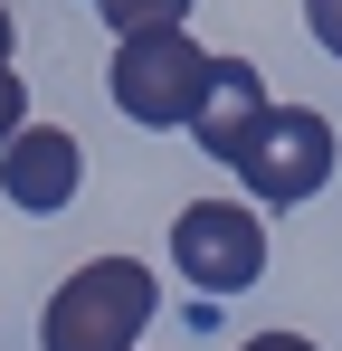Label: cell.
I'll return each mask as SVG.
<instances>
[{
	"label": "cell",
	"instance_id": "1",
	"mask_svg": "<svg viewBox=\"0 0 342 351\" xmlns=\"http://www.w3.org/2000/svg\"><path fill=\"white\" fill-rule=\"evenodd\" d=\"M152 266L143 256H86L38 313V351H133L152 332Z\"/></svg>",
	"mask_w": 342,
	"mask_h": 351
},
{
	"label": "cell",
	"instance_id": "2",
	"mask_svg": "<svg viewBox=\"0 0 342 351\" xmlns=\"http://www.w3.org/2000/svg\"><path fill=\"white\" fill-rule=\"evenodd\" d=\"M200 86H209V48L181 29V19H152V29H114V66H105V95L124 123H190L200 105Z\"/></svg>",
	"mask_w": 342,
	"mask_h": 351
},
{
	"label": "cell",
	"instance_id": "3",
	"mask_svg": "<svg viewBox=\"0 0 342 351\" xmlns=\"http://www.w3.org/2000/svg\"><path fill=\"white\" fill-rule=\"evenodd\" d=\"M333 162H342V133L314 114V105H276V95H266V105H257V123L228 143V171L247 180L266 209L314 199V190L333 180Z\"/></svg>",
	"mask_w": 342,
	"mask_h": 351
},
{
	"label": "cell",
	"instance_id": "4",
	"mask_svg": "<svg viewBox=\"0 0 342 351\" xmlns=\"http://www.w3.org/2000/svg\"><path fill=\"white\" fill-rule=\"evenodd\" d=\"M171 266L200 294H247L266 276V219L238 209V199H190L171 219Z\"/></svg>",
	"mask_w": 342,
	"mask_h": 351
},
{
	"label": "cell",
	"instance_id": "5",
	"mask_svg": "<svg viewBox=\"0 0 342 351\" xmlns=\"http://www.w3.org/2000/svg\"><path fill=\"white\" fill-rule=\"evenodd\" d=\"M76 190H86V143H76V133H57V123H19V133L0 143V199H10V209L57 219Z\"/></svg>",
	"mask_w": 342,
	"mask_h": 351
},
{
	"label": "cell",
	"instance_id": "6",
	"mask_svg": "<svg viewBox=\"0 0 342 351\" xmlns=\"http://www.w3.org/2000/svg\"><path fill=\"white\" fill-rule=\"evenodd\" d=\"M257 105H266V66L257 58H209V86H200V105H190V143L209 152V162H228V143L257 123Z\"/></svg>",
	"mask_w": 342,
	"mask_h": 351
},
{
	"label": "cell",
	"instance_id": "7",
	"mask_svg": "<svg viewBox=\"0 0 342 351\" xmlns=\"http://www.w3.org/2000/svg\"><path fill=\"white\" fill-rule=\"evenodd\" d=\"M29 123V76H19V29H10V0H0V143Z\"/></svg>",
	"mask_w": 342,
	"mask_h": 351
},
{
	"label": "cell",
	"instance_id": "8",
	"mask_svg": "<svg viewBox=\"0 0 342 351\" xmlns=\"http://www.w3.org/2000/svg\"><path fill=\"white\" fill-rule=\"evenodd\" d=\"M105 29H152V19H190V0H86Z\"/></svg>",
	"mask_w": 342,
	"mask_h": 351
},
{
	"label": "cell",
	"instance_id": "9",
	"mask_svg": "<svg viewBox=\"0 0 342 351\" xmlns=\"http://www.w3.org/2000/svg\"><path fill=\"white\" fill-rule=\"evenodd\" d=\"M304 29H314V48L342 58V0H304Z\"/></svg>",
	"mask_w": 342,
	"mask_h": 351
},
{
	"label": "cell",
	"instance_id": "10",
	"mask_svg": "<svg viewBox=\"0 0 342 351\" xmlns=\"http://www.w3.org/2000/svg\"><path fill=\"white\" fill-rule=\"evenodd\" d=\"M238 351H314L304 332H257V342H238Z\"/></svg>",
	"mask_w": 342,
	"mask_h": 351
}]
</instances>
